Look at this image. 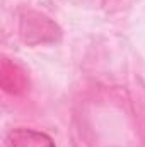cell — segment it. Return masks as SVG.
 Segmentation results:
<instances>
[{"label":"cell","instance_id":"obj_1","mask_svg":"<svg viewBox=\"0 0 145 147\" xmlns=\"http://www.w3.org/2000/svg\"><path fill=\"white\" fill-rule=\"evenodd\" d=\"M5 147H55V144L48 135L41 132L31 128H17L7 135Z\"/></svg>","mask_w":145,"mask_h":147}]
</instances>
